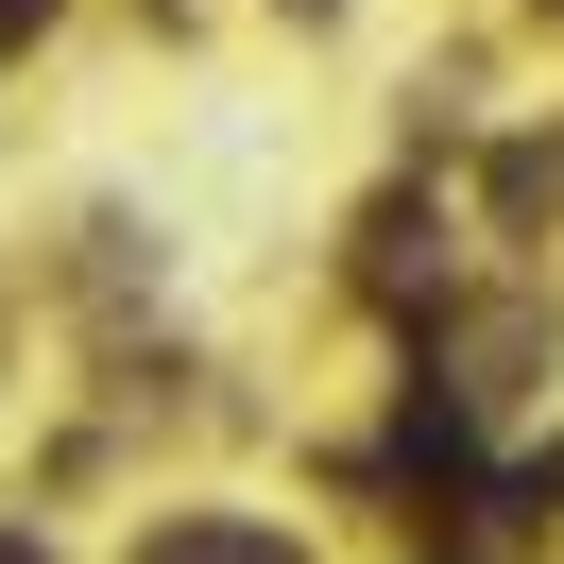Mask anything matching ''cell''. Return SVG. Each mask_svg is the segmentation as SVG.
<instances>
[{
    "mask_svg": "<svg viewBox=\"0 0 564 564\" xmlns=\"http://www.w3.org/2000/svg\"><path fill=\"white\" fill-rule=\"evenodd\" d=\"M138 564H291V547H274V530H154Z\"/></svg>",
    "mask_w": 564,
    "mask_h": 564,
    "instance_id": "obj_1",
    "label": "cell"
}]
</instances>
